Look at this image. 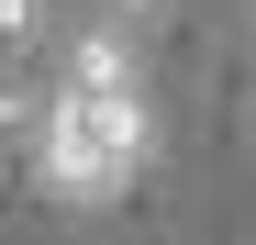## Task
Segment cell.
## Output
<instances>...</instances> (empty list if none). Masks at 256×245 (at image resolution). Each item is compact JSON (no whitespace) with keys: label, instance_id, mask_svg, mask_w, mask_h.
Instances as JSON below:
<instances>
[{"label":"cell","instance_id":"obj_1","mask_svg":"<svg viewBox=\"0 0 256 245\" xmlns=\"http://www.w3.org/2000/svg\"><path fill=\"white\" fill-rule=\"evenodd\" d=\"M145 156H156L145 90H56L45 122H34V178H45V200H67V212H100Z\"/></svg>","mask_w":256,"mask_h":245},{"label":"cell","instance_id":"obj_2","mask_svg":"<svg viewBox=\"0 0 256 245\" xmlns=\"http://www.w3.org/2000/svg\"><path fill=\"white\" fill-rule=\"evenodd\" d=\"M34 45H56V0H0V67H22Z\"/></svg>","mask_w":256,"mask_h":245}]
</instances>
